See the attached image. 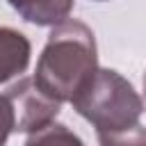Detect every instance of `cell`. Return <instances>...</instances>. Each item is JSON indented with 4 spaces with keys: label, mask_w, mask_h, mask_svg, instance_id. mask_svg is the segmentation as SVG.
I'll return each mask as SVG.
<instances>
[{
    "label": "cell",
    "mask_w": 146,
    "mask_h": 146,
    "mask_svg": "<svg viewBox=\"0 0 146 146\" xmlns=\"http://www.w3.org/2000/svg\"><path fill=\"white\" fill-rule=\"evenodd\" d=\"M71 105L96 128V135L132 128L144 112V103L135 87L110 68H96Z\"/></svg>",
    "instance_id": "2"
},
{
    "label": "cell",
    "mask_w": 146,
    "mask_h": 146,
    "mask_svg": "<svg viewBox=\"0 0 146 146\" xmlns=\"http://www.w3.org/2000/svg\"><path fill=\"white\" fill-rule=\"evenodd\" d=\"M30 41L23 32L0 27V84L21 75L30 64Z\"/></svg>",
    "instance_id": "4"
},
{
    "label": "cell",
    "mask_w": 146,
    "mask_h": 146,
    "mask_svg": "<svg viewBox=\"0 0 146 146\" xmlns=\"http://www.w3.org/2000/svg\"><path fill=\"white\" fill-rule=\"evenodd\" d=\"M16 130V119H14V107L7 96H0V146L7 144L9 135Z\"/></svg>",
    "instance_id": "8"
},
{
    "label": "cell",
    "mask_w": 146,
    "mask_h": 146,
    "mask_svg": "<svg viewBox=\"0 0 146 146\" xmlns=\"http://www.w3.org/2000/svg\"><path fill=\"white\" fill-rule=\"evenodd\" d=\"M96 2H103V0H96Z\"/></svg>",
    "instance_id": "10"
},
{
    "label": "cell",
    "mask_w": 146,
    "mask_h": 146,
    "mask_svg": "<svg viewBox=\"0 0 146 146\" xmlns=\"http://www.w3.org/2000/svg\"><path fill=\"white\" fill-rule=\"evenodd\" d=\"M14 107L16 130L18 132H36L55 121L59 114L62 103L48 98L32 78H21L16 84H11L5 94Z\"/></svg>",
    "instance_id": "3"
},
{
    "label": "cell",
    "mask_w": 146,
    "mask_h": 146,
    "mask_svg": "<svg viewBox=\"0 0 146 146\" xmlns=\"http://www.w3.org/2000/svg\"><path fill=\"white\" fill-rule=\"evenodd\" d=\"M27 23L34 25H59L68 18L73 0H7Z\"/></svg>",
    "instance_id": "5"
},
{
    "label": "cell",
    "mask_w": 146,
    "mask_h": 146,
    "mask_svg": "<svg viewBox=\"0 0 146 146\" xmlns=\"http://www.w3.org/2000/svg\"><path fill=\"white\" fill-rule=\"evenodd\" d=\"M144 96H146V73H144Z\"/></svg>",
    "instance_id": "9"
},
{
    "label": "cell",
    "mask_w": 146,
    "mask_h": 146,
    "mask_svg": "<svg viewBox=\"0 0 146 146\" xmlns=\"http://www.w3.org/2000/svg\"><path fill=\"white\" fill-rule=\"evenodd\" d=\"M96 39L82 21L52 27L34 71V84L57 103H71L96 73Z\"/></svg>",
    "instance_id": "1"
},
{
    "label": "cell",
    "mask_w": 146,
    "mask_h": 146,
    "mask_svg": "<svg viewBox=\"0 0 146 146\" xmlns=\"http://www.w3.org/2000/svg\"><path fill=\"white\" fill-rule=\"evenodd\" d=\"M100 146H146V128L141 123L116 130V132H98Z\"/></svg>",
    "instance_id": "7"
},
{
    "label": "cell",
    "mask_w": 146,
    "mask_h": 146,
    "mask_svg": "<svg viewBox=\"0 0 146 146\" xmlns=\"http://www.w3.org/2000/svg\"><path fill=\"white\" fill-rule=\"evenodd\" d=\"M25 146H84L82 139L62 123H50L36 132H30Z\"/></svg>",
    "instance_id": "6"
}]
</instances>
